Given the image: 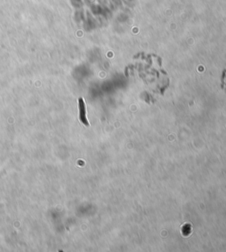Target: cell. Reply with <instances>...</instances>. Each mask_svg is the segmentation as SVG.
<instances>
[{"label": "cell", "instance_id": "cell-2", "mask_svg": "<svg viewBox=\"0 0 226 252\" xmlns=\"http://www.w3.org/2000/svg\"><path fill=\"white\" fill-rule=\"evenodd\" d=\"M222 89L226 93V69L224 70L222 74Z\"/></svg>", "mask_w": 226, "mask_h": 252}, {"label": "cell", "instance_id": "cell-1", "mask_svg": "<svg viewBox=\"0 0 226 252\" xmlns=\"http://www.w3.org/2000/svg\"><path fill=\"white\" fill-rule=\"evenodd\" d=\"M79 109H80V122L83 124L84 126H89L87 115H86V105L85 101L82 98L79 99Z\"/></svg>", "mask_w": 226, "mask_h": 252}]
</instances>
